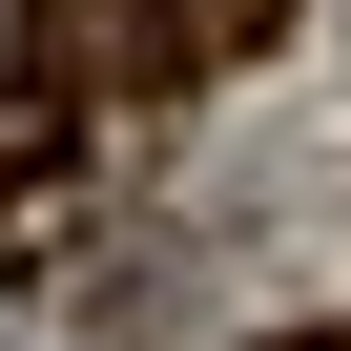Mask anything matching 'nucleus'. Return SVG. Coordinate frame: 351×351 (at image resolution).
Listing matches in <instances>:
<instances>
[{"mask_svg": "<svg viewBox=\"0 0 351 351\" xmlns=\"http://www.w3.org/2000/svg\"><path fill=\"white\" fill-rule=\"evenodd\" d=\"M42 165H62V104H42V83H0V186H42Z\"/></svg>", "mask_w": 351, "mask_h": 351, "instance_id": "1", "label": "nucleus"}]
</instances>
